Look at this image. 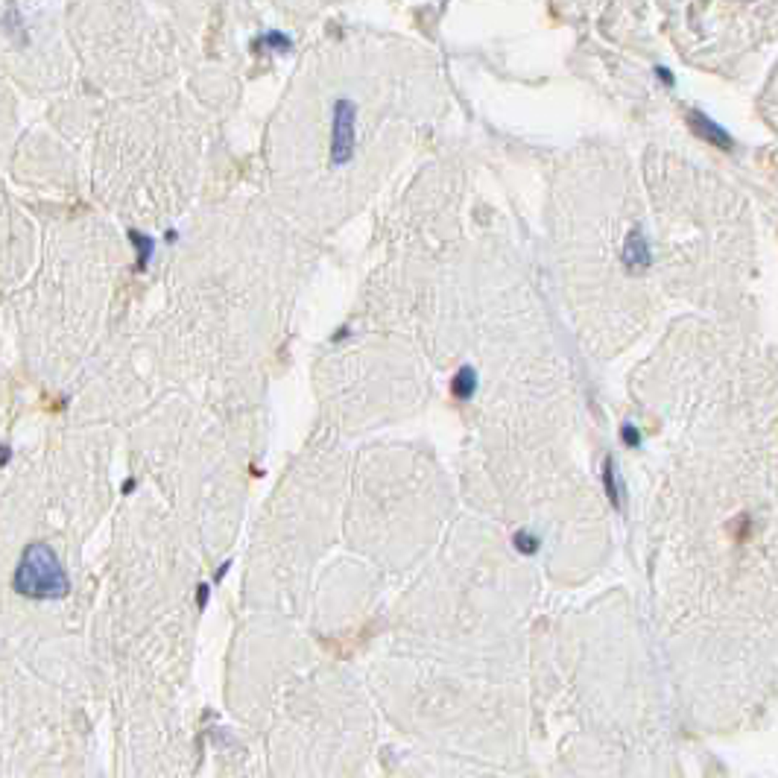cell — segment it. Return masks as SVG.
I'll list each match as a JSON object with an SVG mask.
<instances>
[{"mask_svg": "<svg viewBox=\"0 0 778 778\" xmlns=\"http://www.w3.org/2000/svg\"><path fill=\"white\" fill-rule=\"evenodd\" d=\"M15 591L29 600H62L71 591L59 556L50 544L32 541L15 568Z\"/></svg>", "mask_w": 778, "mask_h": 778, "instance_id": "cell-1", "label": "cell"}, {"mask_svg": "<svg viewBox=\"0 0 778 778\" xmlns=\"http://www.w3.org/2000/svg\"><path fill=\"white\" fill-rule=\"evenodd\" d=\"M354 150V103L337 100L334 106V129H331V161L345 164Z\"/></svg>", "mask_w": 778, "mask_h": 778, "instance_id": "cell-2", "label": "cell"}, {"mask_svg": "<svg viewBox=\"0 0 778 778\" xmlns=\"http://www.w3.org/2000/svg\"><path fill=\"white\" fill-rule=\"evenodd\" d=\"M690 123H693V129L700 132V135L705 138V141H711V144H717V146H723V150H728V146H732V141H728V135L720 129V126H714L711 120H705L700 111H693L690 114Z\"/></svg>", "mask_w": 778, "mask_h": 778, "instance_id": "cell-3", "label": "cell"}, {"mask_svg": "<svg viewBox=\"0 0 778 778\" xmlns=\"http://www.w3.org/2000/svg\"><path fill=\"white\" fill-rule=\"evenodd\" d=\"M474 387H477V377H474L471 369H462V372L454 377V384H451V389H454L457 398H468V395H474Z\"/></svg>", "mask_w": 778, "mask_h": 778, "instance_id": "cell-4", "label": "cell"}, {"mask_svg": "<svg viewBox=\"0 0 778 778\" xmlns=\"http://www.w3.org/2000/svg\"><path fill=\"white\" fill-rule=\"evenodd\" d=\"M623 439H626V445H638V433H635V427H623Z\"/></svg>", "mask_w": 778, "mask_h": 778, "instance_id": "cell-5", "label": "cell"}, {"mask_svg": "<svg viewBox=\"0 0 778 778\" xmlns=\"http://www.w3.org/2000/svg\"><path fill=\"white\" fill-rule=\"evenodd\" d=\"M196 603H200V609H205V603H208V585H200V594H196Z\"/></svg>", "mask_w": 778, "mask_h": 778, "instance_id": "cell-6", "label": "cell"}, {"mask_svg": "<svg viewBox=\"0 0 778 778\" xmlns=\"http://www.w3.org/2000/svg\"><path fill=\"white\" fill-rule=\"evenodd\" d=\"M518 548L529 553V550H536V541H533V539H527V536H524V539H518Z\"/></svg>", "mask_w": 778, "mask_h": 778, "instance_id": "cell-7", "label": "cell"}, {"mask_svg": "<svg viewBox=\"0 0 778 778\" xmlns=\"http://www.w3.org/2000/svg\"><path fill=\"white\" fill-rule=\"evenodd\" d=\"M6 459H9V448H0V466H4Z\"/></svg>", "mask_w": 778, "mask_h": 778, "instance_id": "cell-8", "label": "cell"}]
</instances>
